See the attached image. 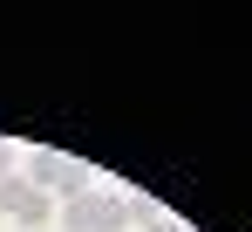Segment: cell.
I'll list each match as a JSON object with an SVG mask.
<instances>
[{"label": "cell", "instance_id": "1", "mask_svg": "<svg viewBox=\"0 0 252 232\" xmlns=\"http://www.w3.org/2000/svg\"><path fill=\"white\" fill-rule=\"evenodd\" d=\"M28 185L68 205V198H82V192H89V171L75 164V157H62V151H34V157H28Z\"/></svg>", "mask_w": 252, "mask_h": 232}, {"label": "cell", "instance_id": "2", "mask_svg": "<svg viewBox=\"0 0 252 232\" xmlns=\"http://www.w3.org/2000/svg\"><path fill=\"white\" fill-rule=\"evenodd\" d=\"M62 232H129L123 219V198L116 192H82L62 205Z\"/></svg>", "mask_w": 252, "mask_h": 232}, {"label": "cell", "instance_id": "3", "mask_svg": "<svg viewBox=\"0 0 252 232\" xmlns=\"http://www.w3.org/2000/svg\"><path fill=\"white\" fill-rule=\"evenodd\" d=\"M48 212H55V198L34 192L28 178H0V219H14V226H48Z\"/></svg>", "mask_w": 252, "mask_h": 232}, {"label": "cell", "instance_id": "4", "mask_svg": "<svg viewBox=\"0 0 252 232\" xmlns=\"http://www.w3.org/2000/svg\"><path fill=\"white\" fill-rule=\"evenodd\" d=\"M123 219H129V226H136V232H143V226H157V219H164V212H157V198H143V192H129V198H123Z\"/></svg>", "mask_w": 252, "mask_h": 232}, {"label": "cell", "instance_id": "5", "mask_svg": "<svg viewBox=\"0 0 252 232\" xmlns=\"http://www.w3.org/2000/svg\"><path fill=\"white\" fill-rule=\"evenodd\" d=\"M14 164H21V151H14V144H0V178H14Z\"/></svg>", "mask_w": 252, "mask_h": 232}, {"label": "cell", "instance_id": "6", "mask_svg": "<svg viewBox=\"0 0 252 232\" xmlns=\"http://www.w3.org/2000/svg\"><path fill=\"white\" fill-rule=\"evenodd\" d=\"M143 232H177V226H170V219H157V226H143Z\"/></svg>", "mask_w": 252, "mask_h": 232}, {"label": "cell", "instance_id": "7", "mask_svg": "<svg viewBox=\"0 0 252 232\" xmlns=\"http://www.w3.org/2000/svg\"><path fill=\"white\" fill-rule=\"evenodd\" d=\"M14 232H34V226H14Z\"/></svg>", "mask_w": 252, "mask_h": 232}]
</instances>
